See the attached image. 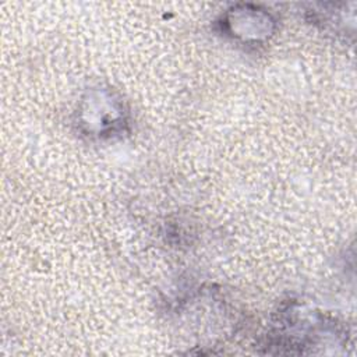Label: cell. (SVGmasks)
<instances>
[{
  "mask_svg": "<svg viewBox=\"0 0 357 357\" xmlns=\"http://www.w3.org/2000/svg\"><path fill=\"white\" fill-rule=\"evenodd\" d=\"M234 14L247 22V25L236 24L225 20V25L227 26L230 35L233 38H238L243 40H261L271 33L272 28V18L269 14L259 11L258 8H250V6H244L241 8H231Z\"/></svg>",
  "mask_w": 357,
  "mask_h": 357,
  "instance_id": "1",
  "label": "cell"
}]
</instances>
